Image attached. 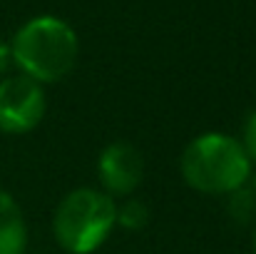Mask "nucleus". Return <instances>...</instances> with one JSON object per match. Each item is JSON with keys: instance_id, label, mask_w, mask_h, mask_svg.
I'll use <instances>...</instances> for the list:
<instances>
[{"instance_id": "obj_1", "label": "nucleus", "mask_w": 256, "mask_h": 254, "mask_svg": "<svg viewBox=\"0 0 256 254\" xmlns=\"http://www.w3.org/2000/svg\"><path fill=\"white\" fill-rule=\"evenodd\" d=\"M78 35L75 30L52 15L28 20L10 43V55L18 70L40 85L60 83L78 65Z\"/></svg>"}, {"instance_id": "obj_2", "label": "nucleus", "mask_w": 256, "mask_h": 254, "mask_svg": "<svg viewBox=\"0 0 256 254\" xmlns=\"http://www.w3.org/2000/svg\"><path fill=\"white\" fill-rule=\"evenodd\" d=\"M252 174V162L239 140L206 132L192 140L182 155L184 182L202 194H232L244 187Z\"/></svg>"}, {"instance_id": "obj_3", "label": "nucleus", "mask_w": 256, "mask_h": 254, "mask_svg": "<svg viewBox=\"0 0 256 254\" xmlns=\"http://www.w3.org/2000/svg\"><path fill=\"white\" fill-rule=\"evenodd\" d=\"M114 199L102 189L80 187L62 197L52 217V234L70 254H92L114 227Z\"/></svg>"}, {"instance_id": "obj_4", "label": "nucleus", "mask_w": 256, "mask_h": 254, "mask_svg": "<svg viewBox=\"0 0 256 254\" xmlns=\"http://www.w3.org/2000/svg\"><path fill=\"white\" fill-rule=\"evenodd\" d=\"M48 110L42 85L28 75H10L0 80V132L25 135L35 130Z\"/></svg>"}, {"instance_id": "obj_5", "label": "nucleus", "mask_w": 256, "mask_h": 254, "mask_svg": "<svg viewBox=\"0 0 256 254\" xmlns=\"http://www.w3.org/2000/svg\"><path fill=\"white\" fill-rule=\"evenodd\" d=\"M97 177L102 192L112 199L130 197L144 177V157L130 142H112L102 150L97 160Z\"/></svg>"}, {"instance_id": "obj_6", "label": "nucleus", "mask_w": 256, "mask_h": 254, "mask_svg": "<svg viewBox=\"0 0 256 254\" xmlns=\"http://www.w3.org/2000/svg\"><path fill=\"white\" fill-rule=\"evenodd\" d=\"M28 249V224L20 204L0 189V254H25Z\"/></svg>"}, {"instance_id": "obj_7", "label": "nucleus", "mask_w": 256, "mask_h": 254, "mask_svg": "<svg viewBox=\"0 0 256 254\" xmlns=\"http://www.w3.org/2000/svg\"><path fill=\"white\" fill-rule=\"evenodd\" d=\"M114 224H120L124 229H132V232H140L150 224V207L137 197H127L114 209Z\"/></svg>"}, {"instance_id": "obj_8", "label": "nucleus", "mask_w": 256, "mask_h": 254, "mask_svg": "<svg viewBox=\"0 0 256 254\" xmlns=\"http://www.w3.org/2000/svg\"><path fill=\"white\" fill-rule=\"evenodd\" d=\"M229 214L234 222L239 224H249L252 219H256V194L252 189H234L232 199H229Z\"/></svg>"}, {"instance_id": "obj_9", "label": "nucleus", "mask_w": 256, "mask_h": 254, "mask_svg": "<svg viewBox=\"0 0 256 254\" xmlns=\"http://www.w3.org/2000/svg\"><path fill=\"white\" fill-rule=\"evenodd\" d=\"M239 145H242V150L246 152L249 162H256V112H252V115L244 120Z\"/></svg>"}, {"instance_id": "obj_10", "label": "nucleus", "mask_w": 256, "mask_h": 254, "mask_svg": "<svg viewBox=\"0 0 256 254\" xmlns=\"http://www.w3.org/2000/svg\"><path fill=\"white\" fill-rule=\"evenodd\" d=\"M12 63V55H10V45L0 40V75H5V70L10 68Z\"/></svg>"}, {"instance_id": "obj_11", "label": "nucleus", "mask_w": 256, "mask_h": 254, "mask_svg": "<svg viewBox=\"0 0 256 254\" xmlns=\"http://www.w3.org/2000/svg\"><path fill=\"white\" fill-rule=\"evenodd\" d=\"M252 192L256 194V174H254V182H252Z\"/></svg>"}, {"instance_id": "obj_12", "label": "nucleus", "mask_w": 256, "mask_h": 254, "mask_svg": "<svg viewBox=\"0 0 256 254\" xmlns=\"http://www.w3.org/2000/svg\"><path fill=\"white\" fill-rule=\"evenodd\" d=\"M252 244H254V254H256V229H254V239H252Z\"/></svg>"}]
</instances>
